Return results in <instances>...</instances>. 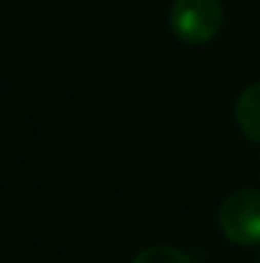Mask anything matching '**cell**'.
I'll list each match as a JSON object with an SVG mask.
<instances>
[{
    "mask_svg": "<svg viewBox=\"0 0 260 263\" xmlns=\"http://www.w3.org/2000/svg\"><path fill=\"white\" fill-rule=\"evenodd\" d=\"M225 10L219 0H173L169 23L173 36L184 44H209L222 31Z\"/></svg>",
    "mask_w": 260,
    "mask_h": 263,
    "instance_id": "1",
    "label": "cell"
},
{
    "mask_svg": "<svg viewBox=\"0 0 260 263\" xmlns=\"http://www.w3.org/2000/svg\"><path fill=\"white\" fill-rule=\"evenodd\" d=\"M219 228L235 246L260 243V189L232 192L219 207Z\"/></svg>",
    "mask_w": 260,
    "mask_h": 263,
    "instance_id": "2",
    "label": "cell"
},
{
    "mask_svg": "<svg viewBox=\"0 0 260 263\" xmlns=\"http://www.w3.org/2000/svg\"><path fill=\"white\" fill-rule=\"evenodd\" d=\"M235 120L240 130L260 146V82L250 85L240 92L235 102Z\"/></svg>",
    "mask_w": 260,
    "mask_h": 263,
    "instance_id": "3",
    "label": "cell"
},
{
    "mask_svg": "<svg viewBox=\"0 0 260 263\" xmlns=\"http://www.w3.org/2000/svg\"><path fill=\"white\" fill-rule=\"evenodd\" d=\"M133 263H194V261L181 248H173V246H151V248L141 251L133 258Z\"/></svg>",
    "mask_w": 260,
    "mask_h": 263,
    "instance_id": "4",
    "label": "cell"
},
{
    "mask_svg": "<svg viewBox=\"0 0 260 263\" xmlns=\"http://www.w3.org/2000/svg\"><path fill=\"white\" fill-rule=\"evenodd\" d=\"M258 263H260V258H258Z\"/></svg>",
    "mask_w": 260,
    "mask_h": 263,
    "instance_id": "5",
    "label": "cell"
}]
</instances>
